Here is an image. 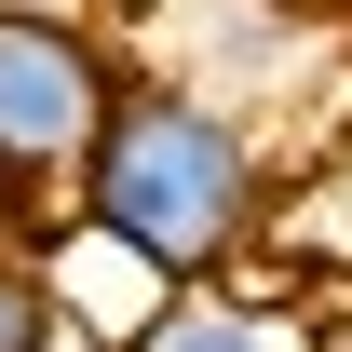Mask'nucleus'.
<instances>
[{
	"label": "nucleus",
	"instance_id": "6e6552de",
	"mask_svg": "<svg viewBox=\"0 0 352 352\" xmlns=\"http://www.w3.org/2000/svg\"><path fill=\"white\" fill-rule=\"evenodd\" d=\"M0 244H14V204H0ZM14 258H28V244H14Z\"/></svg>",
	"mask_w": 352,
	"mask_h": 352
},
{
	"label": "nucleus",
	"instance_id": "20e7f679",
	"mask_svg": "<svg viewBox=\"0 0 352 352\" xmlns=\"http://www.w3.org/2000/svg\"><path fill=\"white\" fill-rule=\"evenodd\" d=\"M135 352H325V311H311L298 271L244 258V271H217V285H176Z\"/></svg>",
	"mask_w": 352,
	"mask_h": 352
},
{
	"label": "nucleus",
	"instance_id": "1a4fd4ad",
	"mask_svg": "<svg viewBox=\"0 0 352 352\" xmlns=\"http://www.w3.org/2000/svg\"><path fill=\"white\" fill-rule=\"evenodd\" d=\"M311 14H339V0H311Z\"/></svg>",
	"mask_w": 352,
	"mask_h": 352
},
{
	"label": "nucleus",
	"instance_id": "39448f33",
	"mask_svg": "<svg viewBox=\"0 0 352 352\" xmlns=\"http://www.w3.org/2000/svg\"><path fill=\"white\" fill-rule=\"evenodd\" d=\"M41 339H54V298H41V271L0 244V352H41Z\"/></svg>",
	"mask_w": 352,
	"mask_h": 352
},
{
	"label": "nucleus",
	"instance_id": "7ed1b4c3",
	"mask_svg": "<svg viewBox=\"0 0 352 352\" xmlns=\"http://www.w3.org/2000/svg\"><path fill=\"white\" fill-rule=\"evenodd\" d=\"M28 271H41L54 325H68V339H95V352H135V339H149V311L176 298L163 271L135 258L122 230H95V217H54L41 244H28Z\"/></svg>",
	"mask_w": 352,
	"mask_h": 352
},
{
	"label": "nucleus",
	"instance_id": "0eeeda50",
	"mask_svg": "<svg viewBox=\"0 0 352 352\" xmlns=\"http://www.w3.org/2000/svg\"><path fill=\"white\" fill-rule=\"evenodd\" d=\"M41 352H95V339H68V325H54V339H41Z\"/></svg>",
	"mask_w": 352,
	"mask_h": 352
},
{
	"label": "nucleus",
	"instance_id": "423d86ee",
	"mask_svg": "<svg viewBox=\"0 0 352 352\" xmlns=\"http://www.w3.org/2000/svg\"><path fill=\"white\" fill-rule=\"evenodd\" d=\"M0 14H41V28H122V0H0Z\"/></svg>",
	"mask_w": 352,
	"mask_h": 352
},
{
	"label": "nucleus",
	"instance_id": "f03ea898",
	"mask_svg": "<svg viewBox=\"0 0 352 352\" xmlns=\"http://www.w3.org/2000/svg\"><path fill=\"white\" fill-rule=\"evenodd\" d=\"M122 28H41V14H0V204L14 244H41L82 190L95 135L122 109Z\"/></svg>",
	"mask_w": 352,
	"mask_h": 352
},
{
	"label": "nucleus",
	"instance_id": "f257e3e1",
	"mask_svg": "<svg viewBox=\"0 0 352 352\" xmlns=\"http://www.w3.org/2000/svg\"><path fill=\"white\" fill-rule=\"evenodd\" d=\"M271 204H285V149H271L258 122L204 109V95L149 82V68L122 82V109H109V135H95L82 190H68V217L122 230L163 285L244 271V258L271 244Z\"/></svg>",
	"mask_w": 352,
	"mask_h": 352
},
{
	"label": "nucleus",
	"instance_id": "9d476101",
	"mask_svg": "<svg viewBox=\"0 0 352 352\" xmlns=\"http://www.w3.org/2000/svg\"><path fill=\"white\" fill-rule=\"evenodd\" d=\"M122 14H135V0H122Z\"/></svg>",
	"mask_w": 352,
	"mask_h": 352
}]
</instances>
